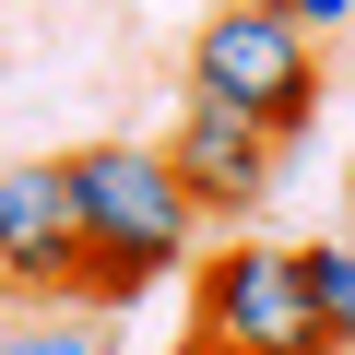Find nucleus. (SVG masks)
<instances>
[{"label":"nucleus","mask_w":355,"mask_h":355,"mask_svg":"<svg viewBox=\"0 0 355 355\" xmlns=\"http://www.w3.org/2000/svg\"><path fill=\"white\" fill-rule=\"evenodd\" d=\"M71 202H83V308L154 296L202 237V202L178 190L166 142H83L71 154Z\"/></svg>","instance_id":"obj_1"},{"label":"nucleus","mask_w":355,"mask_h":355,"mask_svg":"<svg viewBox=\"0 0 355 355\" xmlns=\"http://www.w3.org/2000/svg\"><path fill=\"white\" fill-rule=\"evenodd\" d=\"M190 95H214V107H237V119H261L284 142V130L320 119V48L272 0H214L202 36H190Z\"/></svg>","instance_id":"obj_2"},{"label":"nucleus","mask_w":355,"mask_h":355,"mask_svg":"<svg viewBox=\"0 0 355 355\" xmlns=\"http://www.w3.org/2000/svg\"><path fill=\"white\" fill-rule=\"evenodd\" d=\"M190 343H214V355H331L320 308H308V249H284V237L214 249L202 296H190Z\"/></svg>","instance_id":"obj_3"},{"label":"nucleus","mask_w":355,"mask_h":355,"mask_svg":"<svg viewBox=\"0 0 355 355\" xmlns=\"http://www.w3.org/2000/svg\"><path fill=\"white\" fill-rule=\"evenodd\" d=\"M0 284H12V296H83V202H71V154L0 166Z\"/></svg>","instance_id":"obj_4"},{"label":"nucleus","mask_w":355,"mask_h":355,"mask_svg":"<svg viewBox=\"0 0 355 355\" xmlns=\"http://www.w3.org/2000/svg\"><path fill=\"white\" fill-rule=\"evenodd\" d=\"M166 166H178V190H190L202 214H261V202H272L284 142H272L261 119H237V107L190 95V107H178V130H166Z\"/></svg>","instance_id":"obj_5"},{"label":"nucleus","mask_w":355,"mask_h":355,"mask_svg":"<svg viewBox=\"0 0 355 355\" xmlns=\"http://www.w3.org/2000/svg\"><path fill=\"white\" fill-rule=\"evenodd\" d=\"M308 308H320V343L355 355V237H308Z\"/></svg>","instance_id":"obj_6"},{"label":"nucleus","mask_w":355,"mask_h":355,"mask_svg":"<svg viewBox=\"0 0 355 355\" xmlns=\"http://www.w3.org/2000/svg\"><path fill=\"white\" fill-rule=\"evenodd\" d=\"M272 12H284L296 36H331V24H355V0H272Z\"/></svg>","instance_id":"obj_7"},{"label":"nucleus","mask_w":355,"mask_h":355,"mask_svg":"<svg viewBox=\"0 0 355 355\" xmlns=\"http://www.w3.org/2000/svg\"><path fill=\"white\" fill-rule=\"evenodd\" d=\"M0 355H95V331H12Z\"/></svg>","instance_id":"obj_8"},{"label":"nucleus","mask_w":355,"mask_h":355,"mask_svg":"<svg viewBox=\"0 0 355 355\" xmlns=\"http://www.w3.org/2000/svg\"><path fill=\"white\" fill-rule=\"evenodd\" d=\"M178 355H214V343H178Z\"/></svg>","instance_id":"obj_9"},{"label":"nucleus","mask_w":355,"mask_h":355,"mask_svg":"<svg viewBox=\"0 0 355 355\" xmlns=\"http://www.w3.org/2000/svg\"><path fill=\"white\" fill-rule=\"evenodd\" d=\"M95 355H107V343H95Z\"/></svg>","instance_id":"obj_10"}]
</instances>
